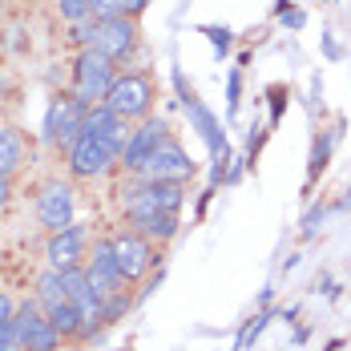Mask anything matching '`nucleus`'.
<instances>
[{"label":"nucleus","mask_w":351,"mask_h":351,"mask_svg":"<svg viewBox=\"0 0 351 351\" xmlns=\"http://www.w3.org/2000/svg\"><path fill=\"white\" fill-rule=\"evenodd\" d=\"M69 45L73 49H97V53L113 57V61L125 69V61L138 53V45H141L138 16H109V21L69 25Z\"/></svg>","instance_id":"obj_1"},{"label":"nucleus","mask_w":351,"mask_h":351,"mask_svg":"<svg viewBox=\"0 0 351 351\" xmlns=\"http://www.w3.org/2000/svg\"><path fill=\"white\" fill-rule=\"evenodd\" d=\"M121 65L97 53V49H73V85H69V97H77L81 106H101L117 81Z\"/></svg>","instance_id":"obj_2"},{"label":"nucleus","mask_w":351,"mask_h":351,"mask_svg":"<svg viewBox=\"0 0 351 351\" xmlns=\"http://www.w3.org/2000/svg\"><path fill=\"white\" fill-rule=\"evenodd\" d=\"M154 97H158V85H154V77L145 69H121L117 73V81H113V89H109L106 106L121 117V121H145L149 113H154Z\"/></svg>","instance_id":"obj_3"},{"label":"nucleus","mask_w":351,"mask_h":351,"mask_svg":"<svg viewBox=\"0 0 351 351\" xmlns=\"http://www.w3.org/2000/svg\"><path fill=\"white\" fill-rule=\"evenodd\" d=\"M93 106H81L77 97H69V89L65 93H57L49 109H45V121H40V141L49 145V149H57V154H65L73 141L85 134V113Z\"/></svg>","instance_id":"obj_4"},{"label":"nucleus","mask_w":351,"mask_h":351,"mask_svg":"<svg viewBox=\"0 0 351 351\" xmlns=\"http://www.w3.org/2000/svg\"><path fill=\"white\" fill-rule=\"evenodd\" d=\"M33 214H36V226L45 234L65 230L69 222H77V190H73V178H45L33 194Z\"/></svg>","instance_id":"obj_5"},{"label":"nucleus","mask_w":351,"mask_h":351,"mask_svg":"<svg viewBox=\"0 0 351 351\" xmlns=\"http://www.w3.org/2000/svg\"><path fill=\"white\" fill-rule=\"evenodd\" d=\"M186 202V186L182 182H145V178H134L117 190V206L121 214H134V210H170L178 214Z\"/></svg>","instance_id":"obj_6"},{"label":"nucleus","mask_w":351,"mask_h":351,"mask_svg":"<svg viewBox=\"0 0 351 351\" xmlns=\"http://www.w3.org/2000/svg\"><path fill=\"white\" fill-rule=\"evenodd\" d=\"M109 243H113V254H117L121 275L130 279V287L145 282L154 271H158V267H162V246L149 243V239H141V234H134L130 226L113 230V234H109Z\"/></svg>","instance_id":"obj_7"},{"label":"nucleus","mask_w":351,"mask_h":351,"mask_svg":"<svg viewBox=\"0 0 351 351\" xmlns=\"http://www.w3.org/2000/svg\"><path fill=\"white\" fill-rule=\"evenodd\" d=\"M65 170L73 182H97L117 170V149L106 138H93V134H81L65 149Z\"/></svg>","instance_id":"obj_8"},{"label":"nucleus","mask_w":351,"mask_h":351,"mask_svg":"<svg viewBox=\"0 0 351 351\" xmlns=\"http://www.w3.org/2000/svg\"><path fill=\"white\" fill-rule=\"evenodd\" d=\"M12 323H16V335H21V348H25V351H61V348H65L61 331L53 327L49 311L36 303V295L21 299V307H16Z\"/></svg>","instance_id":"obj_9"},{"label":"nucleus","mask_w":351,"mask_h":351,"mask_svg":"<svg viewBox=\"0 0 351 351\" xmlns=\"http://www.w3.org/2000/svg\"><path fill=\"white\" fill-rule=\"evenodd\" d=\"M174 138V130L162 121V117H145V121H138L134 125V134H130V141H125V149H121V162H117V170H125V174H138L141 166L166 145V141Z\"/></svg>","instance_id":"obj_10"},{"label":"nucleus","mask_w":351,"mask_h":351,"mask_svg":"<svg viewBox=\"0 0 351 351\" xmlns=\"http://www.w3.org/2000/svg\"><path fill=\"white\" fill-rule=\"evenodd\" d=\"M174 85H178V97H182V109H186V117H190V125L202 134V141L210 145L214 158H230V145H226V134H222V125H218V117H214L210 109L202 106V97L186 85V77L182 69H174Z\"/></svg>","instance_id":"obj_11"},{"label":"nucleus","mask_w":351,"mask_h":351,"mask_svg":"<svg viewBox=\"0 0 351 351\" xmlns=\"http://www.w3.org/2000/svg\"><path fill=\"white\" fill-rule=\"evenodd\" d=\"M89 258V222H69L65 230H53L45 239V267L65 271V267H85Z\"/></svg>","instance_id":"obj_12"},{"label":"nucleus","mask_w":351,"mask_h":351,"mask_svg":"<svg viewBox=\"0 0 351 351\" xmlns=\"http://www.w3.org/2000/svg\"><path fill=\"white\" fill-rule=\"evenodd\" d=\"M85 275H89V287L109 299V295H117V291H130V279L121 275V263H117V254H113V243L106 239H93L89 246V258H85Z\"/></svg>","instance_id":"obj_13"},{"label":"nucleus","mask_w":351,"mask_h":351,"mask_svg":"<svg viewBox=\"0 0 351 351\" xmlns=\"http://www.w3.org/2000/svg\"><path fill=\"white\" fill-rule=\"evenodd\" d=\"M194 174H198V162L182 149V141L170 138L134 178H145V182H182V186H186Z\"/></svg>","instance_id":"obj_14"},{"label":"nucleus","mask_w":351,"mask_h":351,"mask_svg":"<svg viewBox=\"0 0 351 351\" xmlns=\"http://www.w3.org/2000/svg\"><path fill=\"white\" fill-rule=\"evenodd\" d=\"M125 226H130L134 234H141V239L158 243V246L174 243L178 230H182L178 214H170V210H134V214H125Z\"/></svg>","instance_id":"obj_15"},{"label":"nucleus","mask_w":351,"mask_h":351,"mask_svg":"<svg viewBox=\"0 0 351 351\" xmlns=\"http://www.w3.org/2000/svg\"><path fill=\"white\" fill-rule=\"evenodd\" d=\"M29 166V141L16 125H0V174L16 178Z\"/></svg>","instance_id":"obj_16"},{"label":"nucleus","mask_w":351,"mask_h":351,"mask_svg":"<svg viewBox=\"0 0 351 351\" xmlns=\"http://www.w3.org/2000/svg\"><path fill=\"white\" fill-rule=\"evenodd\" d=\"M45 311H49V319H53V327L61 331V339H65V343H81V311H77V303H73V299H61V303H49Z\"/></svg>","instance_id":"obj_17"},{"label":"nucleus","mask_w":351,"mask_h":351,"mask_svg":"<svg viewBox=\"0 0 351 351\" xmlns=\"http://www.w3.org/2000/svg\"><path fill=\"white\" fill-rule=\"evenodd\" d=\"M33 295H36V303H40V307H49V303H61V299H69V291H65V279H61V271L45 267V271L36 275Z\"/></svg>","instance_id":"obj_18"},{"label":"nucleus","mask_w":351,"mask_h":351,"mask_svg":"<svg viewBox=\"0 0 351 351\" xmlns=\"http://www.w3.org/2000/svg\"><path fill=\"white\" fill-rule=\"evenodd\" d=\"M335 141H339V125H331V130H323V138H315L311 145V162H307V178L315 182L323 170H327V162H331V149H335Z\"/></svg>","instance_id":"obj_19"},{"label":"nucleus","mask_w":351,"mask_h":351,"mask_svg":"<svg viewBox=\"0 0 351 351\" xmlns=\"http://www.w3.org/2000/svg\"><path fill=\"white\" fill-rule=\"evenodd\" d=\"M117 125H121V117L113 113V109L101 101V106H93L89 113H85V134H93V138H113L117 134Z\"/></svg>","instance_id":"obj_20"},{"label":"nucleus","mask_w":351,"mask_h":351,"mask_svg":"<svg viewBox=\"0 0 351 351\" xmlns=\"http://www.w3.org/2000/svg\"><path fill=\"white\" fill-rule=\"evenodd\" d=\"M149 8V0H93V21L109 16H141Z\"/></svg>","instance_id":"obj_21"},{"label":"nucleus","mask_w":351,"mask_h":351,"mask_svg":"<svg viewBox=\"0 0 351 351\" xmlns=\"http://www.w3.org/2000/svg\"><path fill=\"white\" fill-rule=\"evenodd\" d=\"M57 16L65 25H85L93 21V0H57Z\"/></svg>","instance_id":"obj_22"},{"label":"nucleus","mask_w":351,"mask_h":351,"mask_svg":"<svg viewBox=\"0 0 351 351\" xmlns=\"http://www.w3.org/2000/svg\"><path fill=\"white\" fill-rule=\"evenodd\" d=\"M134 311V291H117L106 299V327H117L121 319Z\"/></svg>","instance_id":"obj_23"},{"label":"nucleus","mask_w":351,"mask_h":351,"mask_svg":"<svg viewBox=\"0 0 351 351\" xmlns=\"http://www.w3.org/2000/svg\"><path fill=\"white\" fill-rule=\"evenodd\" d=\"M267 319H271V311H258L254 319H246L243 331H239V339H234V351H246L258 335H263V327H267Z\"/></svg>","instance_id":"obj_24"},{"label":"nucleus","mask_w":351,"mask_h":351,"mask_svg":"<svg viewBox=\"0 0 351 351\" xmlns=\"http://www.w3.org/2000/svg\"><path fill=\"white\" fill-rule=\"evenodd\" d=\"M202 33L210 36V45L218 49V53H230V45H234V36H230V29H218V25H206Z\"/></svg>","instance_id":"obj_25"},{"label":"nucleus","mask_w":351,"mask_h":351,"mask_svg":"<svg viewBox=\"0 0 351 351\" xmlns=\"http://www.w3.org/2000/svg\"><path fill=\"white\" fill-rule=\"evenodd\" d=\"M0 351H25L21 348V335H16V323H0Z\"/></svg>","instance_id":"obj_26"},{"label":"nucleus","mask_w":351,"mask_h":351,"mask_svg":"<svg viewBox=\"0 0 351 351\" xmlns=\"http://www.w3.org/2000/svg\"><path fill=\"white\" fill-rule=\"evenodd\" d=\"M239 93H243V77H239V69H234L230 81H226V106H230V113L239 109Z\"/></svg>","instance_id":"obj_27"},{"label":"nucleus","mask_w":351,"mask_h":351,"mask_svg":"<svg viewBox=\"0 0 351 351\" xmlns=\"http://www.w3.org/2000/svg\"><path fill=\"white\" fill-rule=\"evenodd\" d=\"M323 218H327V206H311V210H307V218H303V234H315Z\"/></svg>","instance_id":"obj_28"},{"label":"nucleus","mask_w":351,"mask_h":351,"mask_svg":"<svg viewBox=\"0 0 351 351\" xmlns=\"http://www.w3.org/2000/svg\"><path fill=\"white\" fill-rule=\"evenodd\" d=\"M16 307H21V303H16L8 291H0V323H8V319L16 315Z\"/></svg>","instance_id":"obj_29"},{"label":"nucleus","mask_w":351,"mask_h":351,"mask_svg":"<svg viewBox=\"0 0 351 351\" xmlns=\"http://www.w3.org/2000/svg\"><path fill=\"white\" fill-rule=\"evenodd\" d=\"M12 194H16V186H12V178L0 174V214L8 210V202H12Z\"/></svg>","instance_id":"obj_30"},{"label":"nucleus","mask_w":351,"mask_h":351,"mask_svg":"<svg viewBox=\"0 0 351 351\" xmlns=\"http://www.w3.org/2000/svg\"><path fill=\"white\" fill-rule=\"evenodd\" d=\"M0 16H4V0H0Z\"/></svg>","instance_id":"obj_31"},{"label":"nucleus","mask_w":351,"mask_h":351,"mask_svg":"<svg viewBox=\"0 0 351 351\" xmlns=\"http://www.w3.org/2000/svg\"><path fill=\"white\" fill-rule=\"evenodd\" d=\"M327 4H331V0H327Z\"/></svg>","instance_id":"obj_32"}]
</instances>
